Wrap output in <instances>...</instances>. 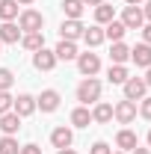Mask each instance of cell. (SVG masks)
Returning <instances> with one entry per match:
<instances>
[{"label":"cell","instance_id":"cell-1","mask_svg":"<svg viewBox=\"0 0 151 154\" xmlns=\"http://www.w3.org/2000/svg\"><path fill=\"white\" fill-rule=\"evenodd\" d=\"M101 80L98 77H83V83L77 86V101L83 104V107H89V104H98L101 101Z\"/></svg>","mask_w":151,"mask_h":154},{"label":"cell","instance_id":"cell-2","mask_svg":"<svg viewBox=\"0 0 151 154\" xmlns=\"http://www.w3.org/2000/svg\"><path fill=\"white\" fill-rule=\"evenodd\" d=\"M18 27H21V33H42L45 15L36 12V9H24V12L18 15Z\"/></svg>","mask_w":151,"mask_h":154},{"label":"cell","instance_id":"cell-3","mask_svg":"<svg viewBox=\"0 0 151 154\" xmlns=\"http://www.w3.org/2000/svg\"><path fill=\"white\" fill-rule=\"evenodd\" d=\"M77 68H80V74L83 77H95L101 71V57L98 54H77Z\"/></svg>","mask_w":151,"mask_h":154},{"label":"cell","instance_id":"cell-4","mask_svg":"<svg viewBox=\"0 0 151 154\" xmlns=\"http://www.w3.org/2000/svg\"><path fill=\"white\" fill-rule=\"evenodd\" d=\"M113 119L119 122V125H131L133 119H136V101H128V98L119 101V104L113 107Z\"/></svg>","mask_w":151,"mask_h":154},{"label":"cell","instance_id":"cell-5","mask_svg":"<svg viewBox=\"0 0 151 154\" xmlns=\"http://www.w3.org/2000/svg\"><path fill=\"white\" fill-rule=\"evenodd\" d=\"M122 86H125V98H128V101H142L145 92H148V86H145L142 77H128Z\"/></svg>","mask_w":151,"mask_h":154},{"label":"cell","instance_id":"cell-6","mask_svg":"<svg viewBox=\"0 0 151 154\" xmlns=\"http://www.w3.org/2000/svg\"><path fill=\"white\" fill-rule=\"evenodd\" d=\"M122 24H125V30H142V27H145V15H142V9H139V6H125V12H122Z\"/></svg>","mask_w":151,"mask_h":154},{"label":"cell","instance_id":"cell-7","mask_svg":"<svg viewBox=\"0 0 151 154\" xmlns=\"http://www.w3.org/2000/svg\"><path fill=\"white\" fill-rule=\"evenodd\" d=\"M57 54H54V51H48V48H42V51H36V54H33V68H36V71H54V68H57Z\"/></svg>","mask_w":151,"mask_h":154},{"label":"cell","instance_id":"cell-8","mask_svg":"<svg viewBox=\"0 0 151 154\" xmlns=\"http://www.w3.org/2000/svg\"><path fill=\"white\" fill-rule=\"evenodd\" d=\"M59 92L57 89H45L42 95L36 98V110H42V113H54V110H59Z\"/></svg>","mask_w":151,"mask_h":154},{"label":"cell","instance_id":"cell-9","mask_svg":"<svg viewBox=\"0 0 151 154\" xmlns=\"http://www.w3.org/2000/svg\"><path fill=\"white\" fill-rule=\"evenodd\" d=\"M83 24L80 21H74V18H65L62 21V27H59V36L65 38V42H77V38H83Z\"/></svg>","mask_w":151,"mask_h":154},{"label":"cell","instance_id":"cell-10","mask_svg":"<svg viewBox=\"0 0 151 154\" xmlns=\"http://www.w3.org/2000/svg\"><path fill=\"white\" fill-rule=\"evenodd\" d=\"M12 113H18L21 119L33 116V113H36V98L27 95V92H24V95H18V98H15V104H12Z\"/></svg>","mask_w":151,"mask_h":154},{"label":"cell","instance_id":"cell-11","mask_svg":"<svg viewBox=\"0 0 151 154\" xmlns=\"http://www.w3.org/2000/svg\"><path fill=\"white\" fill-rule=\"evenodd\" d=\"M21 36H24V33H21L18 24H12V21H3V24H0V42H3V45H18Z\"/></svg>","mask_w":151,"mask_h":154},{"label":"cell","instance_id":"cell-12","mask_svg":"<svg viewBox=\"0 0 151 154\" xmlns=\"http://www.w3.org/2000/svg\"><path fill=\"white\" fill-rule=\"evenodd\" d=\"M51 142H54V148H71V142H74V134H71V128H65V125H59L57 131L51 134Z\"/></svg>","mask_w":151,"mask_h":154},{"label":"cell","instance_id":"cell-13","mask_svg":"<svg viewBox=\"0 0 151 154\" xmlns=\"http://www.w3.org/2000/svg\"><path fill=\"white\" fill-rule=\"evenodd\" d=\"M131 59L139 65V68H148V65H151V45H145V42L133 45V48H131Z\"/></svg>","mask_w":151,"mask_h":154},{"label":"cell","instance_id":"cell-14","mask_svg":"<svg viewBox=\"0 0 151 154\" xmlns=\"http://www.w3.org/2000/svg\"><path fill=\"white\" fill-rule=\"evenodd\" d=\"M116 145H119L122 151H133V148L139 145V136L133 134L131 128H122V131L116 134Z\"/></svg>","mask_w":151,"mask_h":154},{"label":"cell","instance_id":"cell-15","mask_svg":"<svg viewBox=\"0 0 151 154\" xmlns=\"http://www.w3.org/2000/svg\"><path fill=\"white\" fill-rule=\"evenodd\" d=\"M0 131H3V136H15L21 131V116L18 113H3L0 116Z\"/></svg>","mask_w":151,"mask_h":154},{"label":"cell","instance_id":"cell-16","mask_svg":"<svg viewBox=\"0 0 151 154\" xmlns=\"http://www.w3.org/2000/svg\"><path fill=\"white\" fill-rule=\"evenodd\" d=\"M92 122L98 125H107V122H113V104H107V101H98L92 110Z\"/></svg>","mask_w":151,"mask_h":154},{"label":"cell","instance_id":"cell-17","mask_svg":"<svg viewBox=\"0 0 151 154\" xmlns=\"http://www.w3.org/2000/svg\"><path fill=\"white\" fill-rule=\"evenodd\" d=\"M71 125H74V128H89V125H92V110L83 107V104L74 107V110H71Z\"/></svg>","mask_w":151,"mask_h":154},{"label":"cell","instance_id":"cell-18","mask_svg":"<svg viewBox=\"0 0 151 154\" xmlns=\"http://www.w3.org/2000/svg\"><path fill=\"white\" fill-rule=\"evenodd\" d=\"M110 59H113V65H125V62L131 59V48H128L125 42H113V48H110Z\"/></svg>","mask_w":151,"mask_h":154},{"label":"cell","instance_id":"cell-19","mask_svg":"<svg viewBox=\"0 0 151 154\" xmlns=\"http://www.w3.org/2000/svg\"><path fill=\"white\" fill-rule=\"evenodd\" d=\"M125 33H128V30H125V24H122V21H110V24H104V38H110V42H122V38H125Z\"/></svg>","mask_w":151,"mask_h":154},{"label":"cell","instance_id":"cell-20","mask_svg":"<svg viewBox=\"0 0 151 154\" xmlns=\"http://www.w3.org/2000/svg\"><path fill=\"white\" fill-rule=\"evenodd\" d=\"M83 42H86L89 48H98V45L104 42V27H101V24H95V27H86V30H83Z\"/></svg>","mask_w":151,"mask_h":154},{"label":"cell","instance_id":"cell-21","mask_svg":"<svg viewBox=\"0 0 151 154\" xmlns=\"http://www.w3.org/2000/svg\"><path fill=\"white\" fill-rule=\"evenodd\" d=\"M21 48H27V51L36 54V51L45 48V36H42V33H24V36H21Z\"/></svg>","mask_w":151,"mask_h":154},{"label":"cell","instance_id":"cell-22","mask_svg":"<svg viewBox=\"0 0 151 154\" xmlns=\"http://www.w3.org/2000/svg\"><path fill=\"white\" fill-rule=\"evenodd\" d=\"M54 54H57V59H65V62H68V59H77V45L62 38L57 48H54Z\"/></svg>","mask_w":151,"mask_h":154},{"label":"cell","instance_id":"cell-23","mask_svg":"<svg viewBox=\"0 0 151 154\" xmlns=\"http://www.w3.org/2000/svg\"><path fill=\"white\" fill-rule=\"evenodd\" d=\"M18 15V0H0V21H15Z\"/></svg>","mask_w":151,"mask_h":154},{"label":"cell","instance_id":"cell-24","mask_svg":"<svg viewBox=\"0 0 151 154\" xmlns=\"http://www.w3.org/2000/svg\"><path fill=\"white\" fill-rule=\"evenodd\" d=\"M116 18V9L110 6V3H101V6H95V24H110V21Z\"/></svg>","mask_w":151,"mask_h":154},{"label":"cell","instance_id":"cell-25","mask_svg":"<svg viewBox=\"0 0 151 154\" xmlns=\"http://www.w3.org/2000/svg\"><path fill=\"white\" fill-rule=\"evenodd\" d=\"M83 3L80 0H62V12H65V18H74V21H80V15H83Z\"/></svg>","mask_w":151,"mask_h":154},{"label":"cell","instance_id":"cell-26","mask_svg":"<svg viewBox=\"0 0 151 154\" xmlns=\"http://www.w3.org/2000/svg\"><path fill=\"white\" fill-rule=\"evenodd\" d=\"M128 77H131V74H128V68H125V65H110V71H107V80L116 83V86H122Z\"/></svg>","mask_w":151,"mask_h":154},{"label":"cell","instance_id":"cell-27","mask_svg":"<svg viewBox=\"0 0 151 154\" xmlns=\"http://www.w3.org/2000/svg\"><path fill=\"white\" fill-rule=\"evenodd\" d=\"M0 154H21V145L15 136H0Z\"/></svg>","mask_w":151,"mask_h":154},{"label":"cell","instance_id":"cell-28","mask_svg":"<svg viewBox=\"0 0 151 154\" xmlns=\"http://www.w3.org/2000/svg\"><path fill=\"white\" fill-rule=\"evenodd\" d=\"M12 83H15V74H12L9 68H0V92H9Z\"/></svg>","mask_w":151,"mask_h":154},{"label":"cell","instance_id":"cell-29","mask_svg":"<svg viewBox=\"0 0 151 154\" xmlns=\"http://www.w3.org/2000/svg\"><path fill=\"white\" fill-rule=\"evenodd\" d=\"M12 104H15V98L9 95V92H0V116H3V113H12Z\"/></svg>","mask_w":151,"mask_h":154},{"label":"cell","instance_id":"cell-30","mask_svg":"<svg viewBox=\"0 0 151 154\" xmlns=\"http://www.w3.org/2000/svg\"><path fill=\"white\" fill-rule=\"evenodd\" d=\"M139 116L151 122V98H142V101H139Z\"/></svg>","mask_w":151,"mask_h":154},{"label":"cell","instance_id":"cell-31","mask_svg":"<svg viewBox=\"0 0 151 154\" xmlns=\"http://www.w3.org/2000/svg\"><path fill=\"white\" fill-rule=\"evenodd\" d=\"M89 154H113V148H110L107 142H95L92 148H89Z\"/></svg>","mask_w":151,"mask_h":154},{"label":"cell","instance_id":"cell-32","mask_svg":"<svg viewBox=\"0 0 151 154\" xmlns=\"http://www.w3.org/2000/svg\"><path fill=\"white\" fill-rule=\"evenodd\" d=\"M21 154H42V148L36 142H27V145H21Z\"/></svg>","mask_w":151,"mask_h":154},{"label":"cell","instance_id":"cell-33","mask_svg":"<svg viewBox=\"0 0 151 154\" xmlns=\"http://www.w3.org/2000/svg\"><path fill=\"white\" fill-rule=\"evenodd\" d=\"M142 42H145V45H151V24H145V27H142Z\"/></svg>","mask_w":151,"mask_h":154},{"label":"cell","instance_id":"cell-34","mask_svg":"<svg viewBox=\"0 0 151 154\" xmlns=\"http://www.w3.org/2000/svg\"><path fill=\"white\" fill-rule=\"evenodd\" d=\"M142 15H145V21H148V24H151V0H148V3H145V6H142Z\"/></svg>","mask_w":151,"mask_h":154},{"label":"cell","instance_id":"cell-35","mask_svg":"<svg viewBox=\"0 0 151 154\" xmlns=\"http://www.w3.org/2000/svg\"><path fill=\"white\" fill-rule=\"evenodd\" d=\"M80 3H83V6H101L104 0H80Z\"/></svg>","mask_w":151,"mask_h":154},{"label":"cell","instance_id":"cell-36","mask_svg":"<svg viewBox=\"0 0 151 154\" xmlns=\"http://www.w3.org/2000/svg\"><path fill=\"white\" fill-rule=\"evenodd\" d=\"M131 154H151V148H139V145H136V148H133Z\"/></svg>","mask_w":151,"mask_h":154},{"label":"cell","instance_id":"cell-37","mask_svg":"<svg viewBox=\"0 0 151 154\" xmlns=\"http://www.w3.org/2000/svg\"><path fill=\"white\" fill-rule=\"evenodd\" d=\"M142 80H145V86H148V89H151V65H148V74L142 77Z\"/></svg>","mask_w":151,"mask_h":154},{"label":"cell","instance_id":"cell-38","mask_svg":"<svg viewBox=\"0 0 151 154\" xmlns=\"http://www.w3.org/2000/svg\"><path fill=\"white\" fill-rule=\"evenodd\" d=\"M57 154H77V151H74V148H59Z\"/></svg>","mask_w":151,"mask_h":154},{"label":"cell","instance_id":"cell-39","mask_svg":"<svg viewBox=\"0 0 151 154\" xmlns=\"http://www.w3.org/2000/svg\"><path fill=\"white\" fill-rule=\"evenodd\" d=\"M125 3H128V6H139L142 0H125Z\"/></svg>","mask_w":151,"mask_h":154},{"label":"cell","instance_id":"cell-40","mask_svg":"<svg viewBox=\"0 0 151 154\" xmlns=\"http://www.w3.org/2000/svg\"><path fill=\"white\" fill-rule=\"evenodd\" d=\"M21 6H30V3H36V0H18Z\"/></svg>","mask_w":151,"mask_h":154},{"label":"cell","instance_id":"cell-41","mask_svg":"<svg viewBox=\"0 0 151 154\" xmlns=\"http://www.w3.org/2000/svg\"><path fill=\"white\" fill-rule=\"evenodd\" d=\"M145 139H148V148H151V131H148V136H145Z\"/></svg>","mask_w":151,"mask_h":154},{"label":"cell","instance_id":"cell-42","mask_svg":"<svg viewBox=\"0 0 151 154\" xmlns=\"http://www.w3.org/2000/svg\"><path fill=\"white\" fill-rule=\"evenodd\" d=\"M0 54H3V42H0Z\"/></svg>","mask_w":151,"mask_h":154},{"label":"cell","instance_id":"cell-43","mask_svg":"<svg viewBox=\"0 0 151 154\" xmlns=\"http://www.w3.org/2000/svg\"><path fill=\"white\" fill-rule=\"evenodd\" d=\"M116 154H125V151H116Z\"/></svg>","mask_w":151,"mask_h":154}]
</instances>
